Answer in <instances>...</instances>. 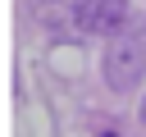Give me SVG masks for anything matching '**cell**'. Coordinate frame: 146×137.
<instances>
[{
    "label": "cell",
    "instance_id": "6da1fadb",
    "mask_svg": "<svg viewBox=\"0 0 146 137\" xmlns=\"http://www.w3.org/2000/svg\"><path fill=\"white\" fill-rule=\"evenodd\" d=\"M100 73L114 91H137V82L146 78V23H123L110 37Z\"/></svg>",
    "mask_w": 146,
    "mask_h": 137
},
{
    "label": "cell",
    "instance_id": "7a4b0ae2",
    "mask_svg": "<svg viewBox=\"0 0 146 137\" xmlns=\"http://www.w3.org/2000/svg\"><path fill=\"white\" fill-rule=\"evenodd\" d=\"M73 23L91 37H114L128 23V0H73Z\"/></svg>",
    "mask_w": 146,
    "mask_h": 137
},
{
    "label": "cell",
    "instance_id": "3957f363",
    "mask_svg": "<svg viewBox=\"0 0 146 137\" xmlns=\"http://www.w3.org/2000/svg\"><path fill=\"white\" fill-rule=\"evenodd\" d=\"M32 14H36V23L50 27V32H59L68 18H78L73 9H64V0H32Z\"/></svg>",
    "mask_w": 146,
    "mask_h": 137
},
{
    "label": "cell",
    "instance_id": "277c9868",
    "mask_svg": "<svg viewBox=\"0 0 146 137\" xmlns=\"http://www.w3.org/2000/svg\"><path fill=\"white\" fill-rule=\"evenodd\" d=\"M141 123H146V100H141Z\"/></svg>",
    "mask_w": 146,
    "mask_h": 137
},
{
    "label": "cell",
    "instance_id": "5b68a950",
    "mask_svg": "<svg viewBox=\"0 0 146 137\" xmlns=\"http://www.w3.org/2000/svg\"><path fill=\"white\" fill-rule=\"evenodd\" d=\"M100 137H119V132H100Z\"/></svg>",
    "mask_w": 146,
    "mask_h": 137
}]
</instances>
